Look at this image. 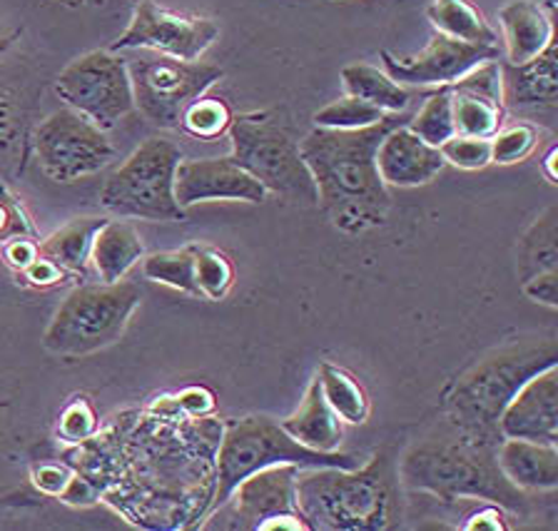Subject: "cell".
Segmentation results:
<instances>
[{
	"instance_id": "1",
	"label": "cell",
	"mask_w": 558,
	"mask_h": 531,
	"mask_svg": "<svg viewBox=\"0 0 558 531\" xmlns=\"http://www.w3.org/2000/svg\"><path fill=\"white\" fill-rule=\"evenodd\" d=\"M407 120V112H387L362 130L314 128L304 135L300 153L317 188V205L337 230L362 234L387 222L391 195L379 178L377 150Z\"/></svg>"
},
{
	"instance_id": "2",
	"label": "cell",
	"mask_w": 558,
	"mask_h": 531,
	"mask_svg": "<svg viewBox=\"0 0 558 531\" xmlns=\"http://www.w3.org/2000/svg\"><path fill=\"white\" fill-rule=\"evenodd\" d=\"M496 444L449 422V430L407 451L397 469L399 482L444 502L482 499L517 514L526 511L529 496L504 476L496 461Z\"/></svg>"
},
{
	"instance_id": "3",
	"label": "cell",
	"mask_w": 558,
	"mask_h": 531,
	"mask_svg": "<svg viewBox=\"0 0 558 531\" xmlns=\"http://www.w3.org/2000/svg\"><path fill=\"white\" fill-rule=\"evenodd\" d=\"M296 504L312 531H387L401 521L399 472L389 451L366 467L296 472Z\"/></svg>"
},
{
	"instance_id": "4",
	"label": "cell",
	"mask_w": 558,
	"mask_h": 531,
	"mask_svg": "<svg viewBox=\"0 0 558 531\" xmlns=\"http://www.w3.org/2000/svg\"><path fill=\"white\" fill-rule=\"evenodd\" d=\"M558 364L554 337H529L482 357L453 382L447 395L451 424L476 437L499 442V417L511 397L534 377Z\"/></svg>"
},
{
	"instance_id": "5",
	"label": "cell",
	"mask_w": 558,
	"mask_h": 531,
	"mask_svg": "<svg viewBox=\"0 0 558 531\" xmlns=\"http://www.w3.org/2000/svg\"><path fill=\"white\" fill-rule=\"evenodd\" d=\"M294 464L300 469L314 467H360L352 455L344 451H317L292 439L275 417L250 414L242 420L227 422L220 451H217V486L213 509L227 502L242 479L262 472L267 467Z\"/></svg>"
},
{
	"instance_id": "6",
	"label": "cell",
	"mask_w": 558,
	"mask_h": 531,
	"mask_svg": "<svg viewBox=\"0 0 558 531\" xmlns=\"http://www.w3.org/2000/svg\"><path fill=\"white\" fill-rule=\"evenodd\" d=\"M143 302L137 282L118 280L75 287L52 315L43 345L58 357H87L116 345Z\"/></svg>"
},
{
	"instance_id": "7",
	"label": "cell",
	"mask_w": 558,
	"mask_h": 531,
	"mask_svg": "<svg viewBox=\"0 0 558 531\" xmlns=\"http://www.w3.org/2000/svg\"><path fill=\"white\" fill-rule=\"evenodd\" d=\"M180 162L182 150L172 141L147 137L105 180L100 205L120 217H140L150 222L185 220V210L174 197V176Z\"/></svg>"
},
{
	"instance_id": "8",
	"label": "cell",
	"mask_w": 558,
	"mask_h": 531,
	"mask_svg": "<svg viewBox=\"0 0 558 531\" xmlns=\"http://www.w3.org/2000/svg\"><path fill=\"white\" fill-rule=\"evenodd\" d=\"M230 158L287 203L317 205V188L302 160L300 143L265 116H240L227 130Z\"/></svg>"
},
{
	"instance_id": "9",
	"label": "cell",
	"mask_w": 558,
	"mask_h": 531,
	"mask_svg": "<svg viewBox=\"0 0 558 531\" xmlns=\"http://www.w3.org/2000/svg\"><path fill=\"white\" fill-rule=\"evenodd\" d=\"M125 60L135 110H140L147 123L162 130H178L192 102L225 75L222 68L215 63L180 60L153 50H137V56Z\"/></svg>"
},
{
	"instance_id": "10",
	"label": "cell",
	"mask_w": 558,
	"mask_h": 531,
	"mask_svg": "<svg viewBox=\"0 0 558 531\" xmlns=\"http://www.w3.org/2000/svg\"><path fill=\"white\" fill-rule=\"evenodd\" d=\"M296 472L300 467L277 464L242 479L227 502L209 514L205 529L312 531L296 504Z\"/></svg>"
},
{
	"instance_id": "11",
	"label": "cell",
	"mask_w": 558,
	"mask_h": 531,
	"mask_svg": "<svg viewBox=\"0 0 558 531\" xmlns=\"http://www.w3.org/2000/svg\"><path fill=\"white\" fill-rule=\"evenodd\" d=\"M56 95L102 130H112L135 110L128 60L112 50H90L68 63L56 81Z\"/></svg>"
},
{
	"instance_id": "12",
	"label": "cell",
	"mask_w": 558,
	"mask_h": 531,
	"mask_svg": "<svg viewBox=\"0 0 558 531\" xmlns=\"http://www.w3.org/2000/svg\"><path fill=\"white\" fill-rule=\"evenodd\" d=\"M35 158L52 182H75L116 160V145L102 130L73 108H60L43 120L33 137Z\"/></svg>"
},
{
	"instance_id": "13",
	"label": "cell",
	"mask_w": 558,
	"mask_h": 531,
	"mask_svg": "<svg viewBox=\"0 0 558 531\" xmlns=\"http://www.w3.org/2000/svg\"><path fill=\"white\" fill-rule=\"evenodd\" d=\"M217 38H220V25L215 21L168 11L155 0H140L133 21L110 50L112 53L153 50V53L180 60H199L215 46Z\"/></svg>"
},
{
	"instance_id": "14",
	"label": "cell",
	"mask_w": 558,
	"mask_h": 531,
	"mask_svg": "<svg viewBox=\"0 0 558 531\" xmlns=\"http://www.w3.org/2000/svg\"><path fill=\"white\" fill-rule=\"evenodd\" d=\"M486 60H499V48H484L471 46V43H461L441 36L429 40L422 53L412 58H397L389 50H381V68L391 81L399 85H414V88H444V85L457 83L461 75H466L471 68L486 63Z\"/></svg>"
},
{
	"instance_id": "15",
	"label": "cell",
	"mask_w": 558,
	"mask_h": 531,
	"mask_svg": "<svg viewBox=\"0 0 558 531\" xmlns=\"http://www.w3.org/2000/svg\"><path fill=\"white\" fill-rule=\"evenodd\" d=\"M267 195L265 185L232 158H182L174 176V197L182 210L199 203L262 205Z\"/></svg>"
},
{
	"instance_id": "16",
	"label": "cell",
	"mask_w": 558,
	"mask_h": 531,
	"mask_svg": "<svg viewBox=\"0 0 558 531\" xmlns=\"http://www.w3.org/2000/svg\"><path fill=\"white\" fill-rule=\"evenodd\" d=\"M451 95L453 130L457 135L492 141L504 125V93H501V63H486L471 68L457 83L447 85Z\"/></svg>"
},
{
	"instance_id": "17",
	"label": "cell",
	"mask_w": 558,
	"mask_h": 531,
	"mask_svg": "<svg viewBox=\"0 0 558 531\" xmlns=\"http://www.w3.org/2000/svg\"><path fill=\"white\" fill-rule=\"evenodd\" d=\"M501 439L558 444V364L531 377L499 417Z\"/></svg>"
},
{
	"instance_id": "18",
	"label": "cell",
	"mask_w": 558,
	"mask_h": 531,
	"mask_svg": "<svg viewBox=\"0 0 558 531\" xmlns=\"http://www.w3.org/2000/svg\"><path fill=\"white\" fill-rule=\"evenodd\" d=\"M501 93L504 108L554 118L558 106L556 43L529 63H501Z\"/></svg>"
},
{
	"instance_id": "19",
	"label": "cell",
	"mask_w": 558,
	"mask_h": 531,
	"mask_svg": "<svg viewBox=\"0 0 558 531\" xmlns=\"http://www.w3.org/2000/svg\"><path fill=\"white\" fill-rule=\"evenodd\" d=\"M439 147L426 145L407 125H399L387 133L377 150V170L384 185L391 188H418L432 182L444 170Z\"/></svg>"
},
{
	"instance_id": "20",
	"label": "cell",
	"mask_w": 558,
	"mask_h": 531,
	"mask_svg": "<svg viewBox=\"0 0 558 531\" xmlns=\"http://www.w3.org/2000/svg\"><path fill=\"white\" fill-rule=\"evenodd\" d=\"M499 23L506 63L511 65L529 63L556 43L554 13H548L538 0H509L499 11Z\"/></svg>"
},
{
	"instance_id": "21",
	"label": "cell",
	"mask_w": 558,
	"mask_h": 531,
	"mask_svg": "<svg viewBox=\"0 0 558 531\" xmlns=\"http://www.w3.org/2000/svg\"><path fill=\"white\" fill-rule=\"evenodd\" d=\"M496 461L521 492H554L558 486V444L501 439L496 444Z\"/></svg>"
},
{
	"instance_id": "22",
	"label": "cell",
	"mask_w": 558,
	"mask_h": 531,
	"mask_svg": "<svg viewBox=\"0 0 558 531\" xmlns=\"http://www.w3.org/2000/svg\"><path fill=\"white\" fill-rule=\"evenodd\" d=\"M279 424L284 426V432L290 434L292 439L317 451H339V447H342L344 442L342 420H339L335 409H331L325 399V395H322L317 377L312 379V385L307 389V395H304L300 409Z\"/></svg>"
},
{
	"instance_id": "23",
	"label": "cell",
	"mask_w": 558,
	"mask_h": 531,
	"mask_svg": "<svg viewBox=\"0 0 558 531\" xmlns=\"http://www.w3.org/2000/svg\"><path fill=\"white\" fill-rule=\"evenodd\" d=\"M145 257V245L140 232L125 220H105L95 232L90 263L95 265L100 282L125 280L130 269Z\"/></svg>"
},
{
	"instance_id": "24",
	"label": "cell",
	"mask_w": 558,
	"mask_h": 531,
	"mask_svg": "<svg viewBox=\"0 0 558 531\" xmlns=\"http://www.w3.org/2000/svg\"><path fill=\"white\" fill-rule=\"evenodd\" d=\"M426 19L441 36L471 43V46L499 48V33L471 0H434L426 8Z\"/></svg>"
},
{
	"instance_id": "25",
	"label": "cell",
	"mask_w": 558,
	"mask_h": 531,
	"mask_svg": "<svg viewBox=\"0 0 558 531\" xmlns=\"http://www.w3.org/2000/svg\"><path fill=\"white\" fill-rule=\"evenodd\" d=\"M554 269H558V210L551 205L538 213L519 238L517 275L523 282L541 273H554Z\"/></svg>"
},
{
	"instance_id": "26",
	"label": "cell",
	"mask_w": 558,
	"mask_h": 531,
	"mask_svg": "<svg viewBox=\"0 0 558 531\" xmlns=\"http://www.w3.org/2000/svg\"><path fill=\"white\" fill-rule=\"evenodd\" d=\"M342 85L347 95L369 102V106L379 108L381 112H404L409 108V100H412V93L404 85L391 81L384 73V68L377 65H347L342 71Z\"/></svg>"
},
{
	"instance_id": "27",
	"label": "cell",
	"mask_w": 558,
	"mask_h": 531,
	"mask_svg": "<svg viewBox=\"0 0 558 531\" xmlns=\"http://www.w3.org/2000/svg\"><path fill=\"white\" fill-rule=\"evenodd\" d=\"M102 217H75L38 245L40 255L52 260L65 273H83L90 263L95 232L102 228Z\"/></svg>"
},
{
	"instance_id": "28",
	"label": "cell",
	"mask_w": 558,
	"mask_h": 531,
	"mask_svg": "<svg viewBox=\"0 0 558 531\" xmlns=\"http://www.w3.org/2000/svg\"><path fill=\"white\" fill-rule=\"evenodd\" d=\"M322 395L347 424H364L369 420V395L347 370L325 362L317 372Z\"/></svg>"
},
{
	"instance_id": "29",
	"label": "cell",
	"mask_w": 558,
	"mask_h": 531,
	"mask_svg": "<svg viewBox=\"0 0 558 531\" xmlns=\"http://www.w3.org/2000/svg\"><path fill=\"white\" fill-rule=\"evenodd\" d=\"M143 275L145 280L172 287V290L199 298L195 282V245L168 252H153L143 257Z\"/></svg>"
},
{
	"instance_id": "30",
	"label": "cell",
	"mask_w": 558,
	"mask_h": 531,
	"mask_svg": "<svg viewBox=\"0 0 558 531\" xmlns=\"http://www.w3.org/2000/svg\"><path fill=\"white\" fill-rule=\"evenodd\" d=\"M407 128L432 147H441L444 143L457 135V130H453L451 95L447 85L432 93L429 98L424 100V106L418 108L416 116L407 120Z\"/></svg>"
},
{
	"instance_id": "31",
	"label": "cell",
	"mask_w": 558,
	"mask_h": 531,
	"mask_svg": "<svg viewBox=\"0 0 558 531\" xmlns=\"http://www.w3.org/2000/svg\"><path fill=\"white\" fill-rule=\"evenodd\" d=\"M232 108L227 106L225 98H215V95H199L182 116V130L187 135L197 137V141H217V137L227 135L232 125Z\"/></svg>"
},
{
	"instance_id": "32",
	"label": "cell",
	"mask_w": 558,
	"mask_h": 531,
	"mask_svg": "<svg viewBox=\"0 0 558 531\" xmlns=\"http://www.w3.org/2000/svg\"><path fill=\"white\" fill-rule=\"evenodd\" d=\"M195 282L199 298L220 302L234 285V267L225 252L195 245Z\"/></svg>"
},
{
	"instance_id": "33",
	"label": "cell",
	"mask_w": 558,
	"mask_h": 531,
	"mask_svg": "<svg viewBox=\"0 0 558 531\" xmlns=\"http://www.w3.org/2000/svg\"><path fill=\"white\" fill-rule=\"evenodd\" d=\"M384 116H387V112L369 106V102L352 98V95H344L342 100L329 102V106L314 112V128L362 130V128L377 125Z\"/></svg>"
},
{
	"instance_id": "34",
	"label": "cell",
	"mask_w": 558,
	"mask_h": 531,
	"mask_svg": "<svg viewBox=\"0 0 558 531\" xmlns=\"http://www.w3.org/2000/svg\"><path fill=\"white\" fill-rule=\"evenodd\" d=\"M492 162L494 165H517L529 158L538 145V128L531 123H517L499 128L492 141Z\"/></svg>"
},
{
	"instance_id": "35",
	"label": "cell",
	"mask_w": 558,
	"mask_h": 531,
	"mask_svg": "<svg viewBox=\"0 0 558 531\" xmlns=\"http://www.w3.org/2000/svg\"><path fill=\"white\" fill-rule=\"evenodd\" d=\"M441 158L447 165H453L459 170H484L486 165H492V145L482 137H466V135H453L451 141L439 147Z\"/></svg>"
},
{
	"instance_id": "36",
	"label": "cell",
	"mask_w": 558,
	"mask_h": 531,
	"mask_svg": "<svg viewBox=\"0 0 558 531\" xmlns=\"http://www.w3.org/2000/svg\"><path fill=\"white\" fill-rule=\"evenodd\" d=\"M95 424L98 422H95L93 407L87 405L85 399H75L73 405L65 407L63 417H60L58 434H60V439L68 444H81V442L93 437Z\"/></svg>"
},
{
	"instance_id": "37",
	"label": "cell",
	"mask_w": 558,
	"mask_h": 531,
	"mask_svg": "<svg viewBox=\"0 0 558 531\" xmlns=\"http://www.w3.org/2000/svg\"><path fill=\"white\" fill-rule=\"evenodd\" d=\"M521 290L531 302L556 310L558 307V269H554V273H541V275L529 277V280L521 282Z\"/></svg>"
},
{
	"instance_id": "38",
	"label": "cell",
	"mask_w": 558,
	"mask_h": 531,
	"mask_svg": "<svg viewBox=\"0 0 558 531\" xmlns=\"http://www.w3.org/2000/svg\"><path fill=\"white\" fill-rule=\"evenodd\" d=\"M178 405L185 409L190 417L203 420V417L215 412V395L205 387H190L185 391H180Z\"/></svg>"
},
{
	"instance_id": "39",
	"label": "cell",
	"mask_w": 558,
	"mask_h": 531,
	"mask_svg": "<svg viewBox=\"0 0 558 531\" xmlns=\"http://www.w3.org/2000/svg\"><path fill=\"white\" fill-rule=\"evenodd\" d=\"M33 476H35V486H38L40 492L52 494V496H63L70 482H73V476H70L68 469L52 467V464L35 469Z\"/></svg>"
},
{
	"instance_id": "40",
	"label": "cell",
	"mask_w": 558,
	"mask_h": 531,
	"mask_svg": "<svg viewBox=\"0 0 558 531\" xmlns=\"http://www.w3.org/2000/svg\"><path fill=\"white\" fill-rule=\"evenodd\" d=\"M23 273H25V280H28L33 287H52L63 280L65 269L52 263V260L38 255V260L25 267Z\"/></svg>"
},
{
	"instance_id": "41",
	"label": "cell",
	"mask_w": 558,
	"mask_h": 531,
	"mask_svg": "<svg viewBox=\"0 0 558 531\" xmlns=\"http://www.w3.org/2000/svg\"><path fill=\"white\" fill-rule=\"evenodd\" d=\"M38 255H40V250H38V245H35V242H31V240H23V238H17V240H11L5 245V260H8V265L11 267H15V269H23L28 267L31 263H35V260H38Z\"/></svg>"
},
{
	"instance_id": "42",
	"label": "cell",
	"mask_w": 558,
	"mask_h": 531,
	"mask_svg": "<svg viewBox=\"0 0 558 531\" xmlns=\"http://www.w3.org/2000/svg\"><path fill=\"white\" fill-rule=\"evenodd\" d=\"M464 527L466 529H494V531L509 529V524H506V521H504V514L499 511V507H496V504H488V507L478 509L474 517L466 521Z\"/></svg>"
},
{
	"instance_id": "43",
	"label": "cell",
	"mask_w": 558,
	"mask_h": 531,
	"mask_svg": "<svg viewBox=\"0 0 558 531\" xmlns=\"http://www.w3.org/2000/svg\"><path fill=\"white\" fill-rule=\"evenodd\" d=\"M556 158H558V147H551V150H548V155L544 158V172H546V178H548V182H551V185H556V182H558Z\"/></svg>"
},
{
	"instance_id": "44",
	"label": "cell",
	"mask_w": 558,
	"mask_h": 531,
	"mask_svg": "<svg viewBox=\"0 0 558 531\" xmlns=\"http://www.w3.org/2000/svg\"><path fill=\"white\" fill-rule=\"evenodd\" d=\"M5 217H8V215H5V210H3V207H0V230H3V228H5V222H8V220H5Z\"/></svg>"
},
{
	"instance_id": "45",
	"label": "cell",
	"mask_w": 558,
	"mask_h": 531,
	"mask_svg": "<svg viewBox=\"0 0 558 531\" xmlns=\"http://www.w3.org/2000/svg\"><path fill=\"white\" fill-rule=\"evenodd\" d=\"M60 3H65V5H83L85 0H60Z\"/></svg>"
},
{
	"instance_id": "46",
	"label": "cell",
	"mask_w": 558,
	"mask_h": 531,
	"mask_svg": "<svg viewBox=\"0 0 558 531\" xmlns=\"http://www.w3.org/2000/svg\"><path fill=\"white\" fill-rule=\"evenodd\" d=\"M130 3H135V5H137V3H140V0H130Z\"/></svg>"
}]
</instances>
